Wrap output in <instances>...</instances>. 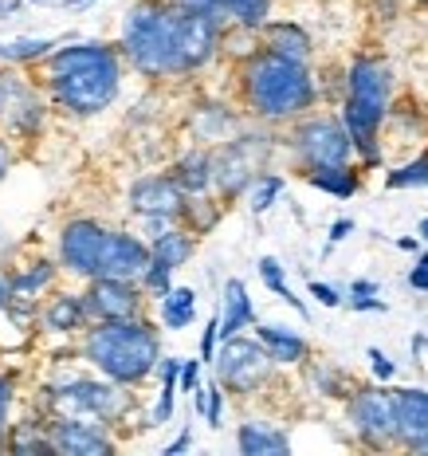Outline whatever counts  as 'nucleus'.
I'll return each mask as SVG.
<instances>
[{
	"mask_svg": "<svg viewBox=\"0 0 428 456\" xmlns=\"http://www.w3.org/2000/svg\"><path fill=\"white\" fill-rule=\"evenodd\" d=\"M169 4H177V8H185V12H201V16H216V20H228V12H224V0H169Z\"/></svg>",
	"mask_w": 428,
	"mask_h": 456,
	"instance_id": "37",
	"label": "nucleus"
},
{
	"mask_svg": "<svg viewBox=\"0 0 428 456\" xmlns=\"http://www.w3.org/2000/svg\"><path fill=\"white\" fill-rule=\"evenodd\" d=\"M181 389H185V394H197V389H201V362H193V358H181Z\"/></svg>",
	"mask_w": 428,
	"mask_h": 456,
	"instance_id": "39",
	"label": "nucleus"
},
{
	"mask_svg": "<svg viewBox=\"0 0 428 456\" xmlns=\"http://www.w3.org/2000/svg\"><path fill=\"white\" fill-rule=\"evenodd\" d=\"M52 280H55V264H47V260H36L24 272L8 275V307L36 311V296L52 288Z\"/></svg>",
	"mask_w": 428,
	"mask_h": 456,
	"instance_id": "18",
	"label": "nucleus"
},
{
	"mask_svg": "<svg viewBox=\"0 0 428 456\" xmlns=\"http://www.w3.org/2000/svg\"><path fill=\"white\" fill-rule=\"evenodd\" d=\"M8 307V275H0V315H4Z\"/></svg>",
	"mask_w": 428,
	"mask_h": 456,
	"instance_id": "51",
	"label": "nucleus"
},
{
	"mask_svg": "<svg viewBox=\"0 0 428 456\" xmlns=\"http://www.w3.org/2000/svg\"><path fill=\"white\" fill-rule=\"evenodd\" d=\"M122 52L146 79L189 75L181 55V8L169 0H138L122 24Z\"/></svg>",
	"mask_w": 428,
	"mask_h": 456,
	"instance_id": "2",
	"label": "nucleus"
},
{
	"mask_svg": "<svg viewBox=\"0 0 428 456\" xmlns=\"http://www.w3.org/2000/svg\"><path fill=\"white\" fill-rule=\"evenodd\" d=\"M185 189L177 185L174 174H154V177H141V182L130 185V208L146 221H177L185 216Z\"/></svg>",
	"mask_w": 428,
	"mask_h": 456,
	"instance_id": "12",
	"label": "nucleus"
},
{
	"mask_svg": "<svg viewBox=\"0 0 428 456\" xmlns=\"http://www.w3.org/2000/svg\"><path fill=\"white\" fill-rule=\"evenodd\" d=\"M20 4L24 0H0V20H8L12 12H20Z\"/></svg>",
	"mask_w": 428,
	"mask_h": 456,
	"instance_id": "48",
	"label": "nucleus"
},
{
	"mask_svg": "<svg viewBox=\"0 0 428 456\" xmlns=\"http://www.w3.org/2000/svg\"><path fill=\"white\" fill-rule=\"evenodd\" d=\"M416 4H428V0H416Z\"/></svg>",
	"mask_w": 428,
	"mask_h": 456,
	"instance_id": "55",
	"label": "nucleus"
},
{
	"mask_svg": "<svg viewBox=\"0 0 428 456\" xmlns=\"http://www.w3.org/2000/svg\"><path fill=\"white\" fill-rule=\"evenodd\" d=\"M291 146H295V154L307 161V169L350 166V154H354V138H350L346 122L327 118V114L303 122V126L291 134Z\"/></svg>",
	"mask_w": 428,
	"mask_h": 456,
	"instance_id": "9",
	"label": "nucleus"
},
{
	"mask_svg": "<svg viewBox=\"0 0 428 456\" xmlns=\"http://www.w3.org/2000/svg\"><path fill=\"white\" fill-rule=\"evenodd\" d=\"M71 8H83V4H94V0H68Z\"/></svg>",
	"mask_w": 428,
	"mask_h": 456,
	"instance_id": "52",
	"label": "nucleus"
},
{
	"mask_svg": "<svg viewBox=\"0 0 428 456\" xmlns=\"http://www.w3.org/2000/svg\"><path fill=\"white\" fill-rule=\"evenodd\" d=\"M8 449L12 452H55V444L47 433H36V425H24V429H16L8 436Z\"/></svg>",
	"mask_w": 428,
	"mask_h": 456,
	"instance_id": "34",
	"label": "nucleus"
},
{
	"mask_svg": "<svg viewBox=\"0 0 428 456\" xmlns=\"http://www.w3.org/2000/svg\"><path fill=\"white\" fill-rule=\"evenodd\" d=\"M181 449H189V433H181L177 441H174V444H169V449H166V456H177Z\"/></svg>",
	"mask_w": 428,
	"mask_h": 456,
	"instance_id": "49",
	"label": "nucleus"
},
{
	"mask_svg": "<svg viewBox=\"0 0 428 456\" xmlns=\"http://www.w3.org/2000/svg\"><path fill=\"white\" fill-rule=\"evenodd\" d=\"M52 405L60 417H79L94 425H114L130 413V394H122L118 382H91V378H75L63 389L52 394Z\"/></svg>",
	"mask_w": 428,
	"mask_h": 456,
	"instance_id": "6",
	"label": "nucleus"
},
{
	"mask_svg": "<svg viewBox=\"0 0 428 456\" xmlns=\"http://www.w3.org/2000/svg\"><path fill=\"white\" fill-rule=\"evenodd\" d=\"M393 410H397V444L408 452L421 441H428V394L424 389H393Z\"/></svg>",
	"mask_w": 428,
	"mask_h": 456,
	"instance_id": "17",
	"label": "nucleus"
},
{
	"mask_svg": "<svg viewBox=\"0 0 428 456\" xmlns=\"http://www.w3.org/2000/svg\"><path fill=\"white\" fill-rule=\"evenodd\" d=\"M87 362L99 366V374H107L118 386H138L141 378H149L161 362V342L157 330L141 319H114L99 322V327L83 342Z\"/></svg>",
	"mask_w": 428,
	"mask_h": 456,
	"instance_id": "4",
	"label": "nucleus"
},
{
	"mask_svg": "<svg viewBox=\"0 0 428 456\" xmlns=\"http://www.w3.org/2000/svg\"><path fill=\"white\" fill-rule=\"evenodd\" d=\"M311 386H315L322 397H350L346 394V374L335 370V366H327V362L311 366Z\"/></svg>",
	"mask_w": 428,
	"mask_h": 456,
	"instance_id": "31",
	"label": "nucleus"
},
{
	"mask_svg": "<svg viewBox=\"0 0 428 456\" xmlns=\"http://www.w3.org/2000/svg\"><path fill=\"white\" fill-rule=\"evenodd\" d=\"M255 338L268 346L275 366H303L307 354H311L307 338L295 335V330H287V327H255Z\"/></svg>",
	"mask_w": 428,
	"mask_h": 456,
	"instance_id": "21",
	"label": "nucleus"
},
{
	"mask_svg": "<svg viewBox=\"0 0 428 456\" xmlns=\"http://www.w3.org/2000/svg\"><path fill=\"white\" fill-rule=\"evenodd\" d=\"M421 240H428V216L421 221Z\"/></svg>",
	"mask_w": 428,
	"mask_h": 456,
	"instance_id": "53",
	"label": "nucleus"
},
{
	"mask_svg": "<svg viewBox=\"0 0 428 456\" xmlns=\"http://www.w3.org/2000/svg\"><path fill=\"white\" fill-rule=\"evenodd\" d=\"M236 444H240L244 456H283V452H291V436L271 421H244L240 433H236Z\"/></svg>",
	"mask_w": 428,
	"mask_h": 456,
	"instance_id": "19",
	"label": "nucleus"
},
{
	"mask_svg": "<svg viewBox=\"0 0 428 456\" xmlns=\"http://www.w3.org/2000/svg\"><path fill=\"white\" fill-rule=\"evenodd\" d=\"M271 366L275 362L260 338L232 335L216 350V378H221V386L232 389V394H255V389L268 382Z\"/></svg>",
	"mask_w": 428,
	"mask_h": 456,
	"instance_id": "8",
	"label": "nucleus"
},
{
	"mask_svg": "<svg viewBox=\"0 0 428 456\" xmlns=\"http://www.w3.org/2000/svg\"><path fill=\"white\" fill-rule=\"evenodd\" d=\"M224 12H228V20L236 28H244V32H263L271 0H224Z\"/></svg>",
	"mask_w": 428,
	"mask_h": 456,
	"instance_id": "28",
	"label": "nucleus"
},
{
	"mask_svg": "<svg viewBox=\"0 0 428 456\" xmlns=\"http://www.w3.org/2000/svg\"><path fill=\"white\" fill-rule=\"evenodd\" d=\"M154 260L161 264H169V268H181V264H189L193 260V252H197V236L193 232H181V228H166V232H157L154 236Z\"/></svg>",
	"mask_w": 428,
	"mask_h": 456,
	"instance_id": "24",
	"label": "nucleus"
},
{
	"mask_svg": "<svg viewBox=\"0 0 428 456\" xmlns=\"http://www.w3.org/2000/svg\"><path fill=\"white\" fill-rule=\"evenodd\" d=\"M350 296H377V283H369V280H358L354 288H350Z\"/></svg>",
	"mask_w": 428,
	"mask_h": 456,
	"instance_id": "47",
	"label": "nucleus"
},
{
	"mask_svg": "<svg viewBox=\"0 0 428 456\" xmlns=\"http://www.w3.org/2000/svg\"><path fill=\"white\" fill-rule=\"evenodd\" d=\"M149 264H154V248L149 244H141L130 232H110L107 228V240H102V256H99V275H110V280H141Z\"/></svg>",
	"mask_w": 428,
	"mask_h": 456,
	"instance_id": "14",
	"label": "nucleus"
},
{
	"mask_svg": "<svg viewBox=\"0 0 428 456\" xmlns=\"http://www.w3.org/2000/svg\"><path fill=\"white\" fill-rule=\"evenodd\" d=\"M263 44H268V52L287 55V60H311V36L295 20H268L263 24Z\"/></svg>",
	"mask_w": 428,
	"mask_h": 456,
	"instance_id": "22",
	"label": "nucleus"
},
{
	"mask_svg": "<svg viewBox=\"0 0 428 456\" xmlns=\"http://www.w3.org/2000/svg\"><path fill=\"white\" fill-rule=\"evenodd\" d=\"M350 425H354L358 441L369 449H385L397 444V410H393V394L385 389H358L350 394Z\"/></svg>",
	"mask_w": 428,
	"mask_h": 456,
	"instance_id": "10",
	"label": "nucleus"
},
{
	"mask_svg": "<svg viewBox=\"0 0 428 456\" xmlns=\"http://www.w3.org/2000/svg\"><path fill=\"white\" fill-rule=\"evenodd\" d=\"M12 410V378H0V441H4V417Z\"/></svg>",
	"mask_w": 428,
	"mask_h": 456,
	"instance_id": "42",
	"label": "nucleus"
},
{
	"mask_svg": "<svg viewBox=\"0 0 428 456\" xmlns=\"http://www.w3.org/2000/svg\"><path fill=\"white\" fill-rule=\"evenodd\" d=\"M260 280L268 283V288L275 291V296H279L283 303H291L295 311H299V315H307V307H303V299H295V291L287 288V280H283V268H279V260H275V256H263L260 260Z\"/></svg>",
	"mask_w": 428,
	"mask_h": 456,
	"instance_id": "29",
	"label": "nucleus"
},
{
	"mask_svg": "<svg viewBox=\"0 0 428 456\" xmlns=\"http://www.w3.org/2000/svg\"><path fill=\"white\" fill-rule=\"evenodd\" d=\"M311 296H315V299L322 303V307H338V303H342L338 291L330 288V283H319V280H311Z\"/></svg>",
	"mask_w": 428,
	"mask_h": 456,
	"instance_id": "41",
	"label": "nucleus"
},
{
	"mask_svg": "<svg viewBox=\"0 0 428 456\" xmlns=\"http://www.w3.org/2000/svg\"><path fill=\"white\" fill-rule=\"evenodd\" d=\"M216 342H221V315L208 319V327L201 335V362H216Z\"/></svg>",
	"mask_w": 428,
	"mask_h": 456,
	"instance_id": "38",
	"label": "nucleus"
},
{
	"mask_svg": "<svg viewBox=\"0 0 428 456\" xmlns=\"http://www.w3.org/2000/svg\"><path fill=\"white\" fill-rule=\"evenodd\" d=\"M102 240H107V228L99 221H68V228L60 232V260L71 275L94 280L99 275V256H102Z\"/></svg>",
	"mask_w": 428,
	"mask_h": 456,
	"instance_id": "11",
	"label": "nucleus"
},
{
	"mask_svg": "<svg viewBox=\"0 0 428 456\" xmlns=\"http://www.w3.org/2000/svg\"><path fill=\"white\" fill-rule=\"evenodd\" d=\"M87 315L99 322H114V319H138L141 315V291L134 280H110V275H99L91 280L87 296Z\"/></svg>",
	"mask_w": 428,
	"mask_h": 456,
	"instance_id": "13",
	"label": "nucleus"
},
{
	"mask_svg": "<svg viewBox=\"0 0 428 456\" xmlns=\"http://www.w3.org/2000/svg\"><path fill=\"white\" fill-rule=\"evenodd\" d=\"M350 307L354 311H385V303L377 296H350Z\"/></svg>",
	"mask_w": 428,
	"mask_h": 456,
	"instance_id": "44",
	"label": "nucleus"
},
{
	"mask_svg": "<svg viewBox=\"0 0 428 456\" xmlns=\"http://www.w3.org/2000/svg\"><path fill=\"white\" fill-rule=\"evenodd\" d=\"M350 232H354V221H335L330 224V244H342Z\"/></svg>",
	"mask_w": 428,
	"mask_h": 456,
	"instance_id": "45",
	"label": "nucleus"
},
{
	"mask_svg": "<svg viewBox=\"0 0 428 456\" xmlns=\"http://www.w3.org/2000/svg\"><path fill=\"white\" fill-rule=\"evenodd\" d=\"M197 319V291L193 288H169L161 296V322L169 330H185Z\"/></svg>",
	"mask_w": 428,
	"mask_h": 456,
	"instance_id": "26",
	"label": "nucleus"
},
{
	"mask_svg": "<svg viewBox=\"0 0 428 456\" xmlns=\"http://www.w3.org/2000/svg\"><path fill=\"white\" fill-rule=\"evenodd\" d=\"M47 436H52L55 452H68V456H110L114 452L107 425L79 421V417H55L47 425Z\"/></svg>",
	"mask_w": 428,
	"mask_h": 456,
	"instance_id": "15",
	"label": "nucleus"
},
{
	"mask_svg": "<svg viewBox=\"0 0 428 456\" xmlns=\"http://www.w3.org/2000/svg\"><path fill=\"white\" fill-rule=\"evenodd\" d=\"M271 154V138L268 134H240L228 138L213 158V185L221 189V197L244 193L255 177L263 174V161Z\"/></svg>",
	"mask_w": 428,
	"mask_h": 456,
	"instance_id": "7",
	"label": "nucleus"
},
{
	"mask_svg": "<svg viewBox=\"0 0 428 456\" xmlns=\"http://www.w3.org/2000/svg\"><path fill=\"white\" fill-rule=\"evenodd\" d=\"M369 362H374V378H382V382H389V378L397 374L393 358H389L385 350H377V346H369Z\"/></svg>",
	"mask_w": 428,
	"mask_h": 456,
	"instance_id": "40",
	"label": "nucleus"
},
{
	"mask_svg": "<svg viewBox=\"0 0 428 456\" xmlns=\"http://www.w3.org/2000/svg\"><path fill=\"white\" fill-rule=\"evenodd\" d=\"M385 185L389 189H416V185H428V154H421L416 161H408V166L393 169V174H385Z\"/></svg>",
	"mask_w": 428,
	"mask_h": 456,
	"instance_id": "32",
	"label": "nucleus"
},
{
	"mask_svg": "<svg viewBox=\"0 0 428 456\" xmlns=\"http://www.w3.org/2000/svg\"><path fill=\"white\" fill-rule=\"evenodd\" d=\"M0 118L16 130V134H36L44 122V102L36 99V91L20 79H8L4 94H0Z\"/></svg>",
	"mask_w": 428,
	"mask_h": 456,
	"instance_id": "16",
	"label": "nucleus"
},
{
	"mask_svg": "<svg viewBox=\"0 0 428 456\" xmlns=\"http://www.w3.org/2000/svg\"><path fill=\"white\" fill-rule=\"evenodd\" d=\"M397 248H401V252H416V248H421V240H416V236H401V240H397Z\"/></svg>",
	"mask_w": 428,
	"mask_h": 456,
	"instance_id": "50",
	"label": "nucleus"
},
{
	"mask_svg": "<svg viewBox=\"0 0 428 456\" xmlns=\"http://www.w3.org/2000/svg\"><path fill=\"white\" fill-rule=\"evenodd\" d=\"M315 94V79L303 60H287V55H275L263 47L244 63V99L268 122H283L311 110Z\"/></svg>",
	"mask_w": 428,
	"mask_h": 456,
	"instance_id": "3",
	"label": "nucleus"
},
{
	"mask_svg": "<svg viewBox=\"0 0 428 456\" xmlns=\"http://www.w3.org/2000/svg\"><path fill=\"white\" fill-rule=\"evenodd\" d=\"M205 421L213 425V429H221V421H224V386L221 382H213L205 389Z\"/></svg>",
	"mask_w": 428,
	"mask_h": 456,
	"instance_id": "35",
	"label": "nucleus"
},
{
	"mask_svg": "<svg viewBox=\"0 0 428 456\" xmlns=\"http://www.w3.org/2000/svg\"><path fill=\"white\" fill-rule=\"evenodd\" d=\"M83 319H87V303H83V296H60V299H52V307L44 311V327L55 330V335H71V330H79Z\"/></svg>",
	"mask_w": 428,
	"mask_h": 456,
	"instance_id": "25",
	"label": "nucleus"
},
{
	"mask_svg": "<svg viewBox=\"0 0 428 456\" xmlns=\"http://www.w3.org/2000/svg\"><path fill=\"white\" fill-rule=\"evenodd\" d=\"M408 288H416V291H428V252L416 260V268L408 272Z\"/></svg>",
	"mask_w": 428,
	"mask_h": 456,
	"instance_id": "43",
	"label": "nucleus"
},
{
	"mask_svg": "<svg viewBox=\"0 0 428 456\" xmlns=\"http://www.w3.org/2000/svg\"><path fill=\"white\" fill-rule=\"evenodd\" d=\"M252 322H255V307L248 299L244 280H228L224 283V299H221V338L240 335V330L252 327Z\"/></svg>",
	"mask_w": 428,
	"mask_h": 456,
	"instance_id": "20",
	"label": "nucleus"
},
{
	"mask_svg": "<svg viewBox=\"0 0 428 456\" xmlns=\"http://www.w3.org/2000/svg\"><path fill=\"white\" fill-rule=\"evenodd\" d=\"M122 83V60L107 44H75L52 55L47 87L60 110L99 114L107 110Z\"/></svg>",
	"mask_w": 428,
	"mask_h": 456,
	"instance_id": "1",
	"label": "nucleus"
},
{
	"mask_svg": "<svg viewBox=\"0 0 428 456\" xmlns=\"http://www.w3.org/2000/svg\"><path fill=\"white\" fill-rule=\"evenodd\" d=\"M169 275H174V268H169V264H161V260H154L146 268V275H141V283H146V291H154V296H166V291H169Z\"/></svg>",
	"mask_w": 428,
	"mask_h": 456,
	"instance_id": "36",
	"label": "nucleus"
},
{
	"mask_svg": "<svg viewBox=\"0 0 428 456\" xmlns=\"http://www.w3.org/2000/svg\"><path fill=\"white\" fill-rule=\"evenodd\" d=\"M174 177L189 197H201L213 189V158H208L205 150H189V154L174 166Z\"/></svg>",
	"mask_w": 428,
	"mask_h": 456,
	"instance_id": "23",
	"label": "nucleus"
},
{
	"mask_svg": "<svg viewBox=\"0 0 428 456\" xmlns=\"http://www.w3.org/2000/svg\"><path fill=\"white\" fill-rule=\"evenodd\" d=\"M307 182L322 189V193H335V197H354L358 193V174L350 166H319L307 169Z\"/></svg>",
	"mask_w": 428,
	"mask_h": 456,
	"instance_id": "27",
	"label": "nucleus"
},
{
	"mask_svg": "<svg viewBox=\"0 0 428 456\" xmlns=\"http://www.w3.org/2000/svg\"><path fill=\"white\" fill-rule=\"evenodd\" d=\"M279 193H283V177H279V174H260V177H255V182L248 185V205H252V213H268Z\"/></svg>",
	"mask_w": 428,
	"mask_h": 456,
	"instance_id": "30",
	"label": "nucleus"
},
{
	"mask_svg": "<svg viewBox=\"0 0 428 456\" xmlns=\"http://www.w3.org/2000/svg\"><path fill=\"white\" fill-rule=\"evenodd\" d=\"M4 83H8V75H0V94H4Z\"/></svg>",
	"mask_w": 428,
	"mask_h": 456,
	"instance_id": "54",
	"label": "nucleus"
},
{
	"mask_svg": "<svg viewBox=\"0 0 428 456\" xmlns=\"http://www.w3.org/2000/svg\"><path fill=\"white\" fill-rule=\"evenodd\" d=\"M8 166H12V150H8V142H4V138H0V182H4Z\"/></svg>",
	"mask_w": 428,
	"mask_h": 456,
	"instance_id": "46",
	"label": "nucleus"
},
{
	"mask_svg": "<svg viewBox=\"0 0 428 456\" xmlns=\"http://www.w3.org/2000/svg\"><path fill=\"white\" fill-rule=\"evenodd\" d=\"M389 94H393V71L385 60L374 55H358L346 71V107H342V122H346L354 150L366 161H377V134L389 114Z\"/></svg>",
	"mask_w": 428,
	"mask_h": 456,
	"instance_id": "5",
	"label": "nucleus"
},
{
	"mask_svg": "<svg viewBox=\"0 0 428 456\" xmlns=\"http://www.w3.org/2000/svg\"><path fill=\"white\" fill-rule=\"evenodd\" d=\"M47 47H55V40H16V44H0V60H4V63L40 60V55H47Z\"/></svg>",
	"mask_w": 428,
	"mask_h": 456,
	"instance_id": "33",
	"label": "nucleus"
}]
</instances>
